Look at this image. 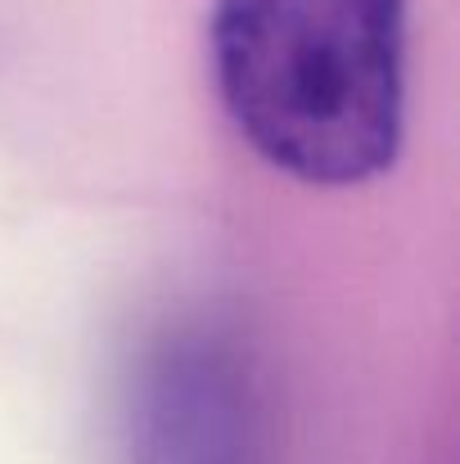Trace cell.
Instances as JSON below:
<instances>
[{
	"mask_svg": "<svg viewBox=\"0 0 460 464\" xmlns=\"http://www.w3.org/2000/svg\"><path fill=\"white\" fill-rule=\"evenodd\" d=\"M212 72L240 136L311 185H357L402 145L406 0H212Z\"/></svg>",
	"mask_w": 460,
	"mask_h": 464,
	"instance_id": "obj_1",
	"label": "cell"
},
{
	"mask_svg": "<svg viewBox=\"0 0 460 464\" xmlns=\"http://www.w3.org/2000/svg\"><path fill=\"white\" fill-rule=\"evenodd\" d=\"M127 464H271V415L253 361L212 329L150 352L132 397Z\"/></svg>",
	"mask_w": 460,
	"mask_h": 464,
	"instance_id": "obj_2",
	"label": "cell"
}]
</instances>
